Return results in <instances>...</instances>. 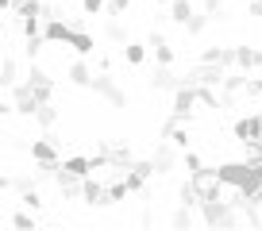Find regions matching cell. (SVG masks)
I'll use <instances>...</instances> for the list:
<instances>
[{
	"mask_svg": "<svg viewBox=\"0 0 262 231\" xmlns=\"http://www.w3.org/2000/svg\"><path fill=\"white\" fill-rule=\"evenodd\" d=\"M8 93H12V112H19V115L31 120L35 108L47 104V100L54 97V77H50L42 66H35V62H31V70H27V74L19 77Z\"/></svg>",
	"mask_w": 262,
	"mask_h": 231,
	"instance_id": "obj_1",
	"label": "cell"
},
{
	"mask_svg": "<svg viewBox=\"0 0 262 231\" xmlns=\"http://www.w3.org/2000/svg\"><path fill=\"white\" fill-rule=\"evenodd\" d=\"M27 154H31V162H35V177H54V170H58V162H62V150H58V139L54 135H42V139H31L27 143Z\"/></svg>",
	"mask_w": 262,
	"mask_h": 231,
	"instance_id": "obj_2",
	"label": "cell"
},
{
	"mask_svg": "<svg viewBox=\"0 0 262 231\" xmlns=\"http://www.w3.org/2000/svg\"><path fill=\"white\" fill-rule=\"evenodd\" d=\"M201 220L208 223V227H239V208L231 204V200H224V197H212V200H201Z\"/></svg>",
	"mask_w": 262,
	"mask_h": 231,
	"instance_id": "obj_3",
	"label": "cell"
},
{
	"mask_svg": "<svg viewBox=\"0 0 262 231\" xmlns=\"http://www.w3.org/2000/svg\"><path fill=\"white\" fill-rule=\"evenodd\" d=\"M93 93H97L100 100H108L112 108H127V93L120 89V81L112 77V70H97L93 74V85H89Z\"/></svg>",
	"mask_w": 262,
	"mask_h": 231,
	"instance_id": "obj_4",
	"label": "cell"
},
{
	"mask_svg": "<svg viewBox=\"0 0 262 231\" xmlns=\"http://www.w3.org/2000/svg\"><path fill=\"white\" fill-rule=\"evenodd\" d=\"M189 185H193L196 200L224 197V185H220V177H216V170H212V166H201V170H193V173H189Z\"/></svg>",
	"mask_w": 262,
	"mask_h": 231,
	"instance_id": "obj_5",
	"label": "cell"
},
{
	"mask_svg": "<svg viewBox=\"0 0 262 231\" xmlns=\"http://www.w3.org/2000/svg\"><path fill=\"white\" fill-rule=\"evenodd\" d=\"M224 74H228V70L216 66V62H196V66H189V74H181V85H208V89H220Z\"/></svg>",
	"mask_w": 262,
	"mask_h": 231,
	"instance_id": "obj_6",
	"label": "cell"
},
{
	"mask_svg": "<svg viewBox=\"0 0 262 231\" xmlns=\"http://www.w3.org/2000/svg\"><path fill=\"white\" fill-rule=\"evenodd\" d=\"M150 177H155V166H150V158H135V162L123 170V185H127V197L131 193H143L150 185Z\"/></svg>",
	"mask_w": 262,
	"mask_h": 231,
	"instance_id": "obj_7",
	"label": "cell"
},
{
	"mask_svg": "<svg viewBox=\"0 0 262 231\" xmlns=\"http://www.w3.org/2000/svg\"><path fill=\"white\" fill-rule=\"evenodd\" d=\"M193 112H196L193 89L178 81V89H173V104H170V115H173V120H178V124H189V120H193Z\"/></svg>",
	"mask_w": 262,
	"mask_h": 231,
	"instance_id": "obj_8",
	"label": "cell"
},
{
	"mask_svg": "<svg viewBox=\"0 0 262 231\" xmlns=\"http://www.w3.org/2000/svg\"><path fill=\"white\" fill-rule=\"evenodd\" d=\"M178 158H181V150L173 147V143L158 139L155 154H150V166H155V173H158V177H166V173H170V170H178Z\"/></svg>",
	"mask_w": 262,
	"mask_h": 231,
	"instance_id": "obj_9",
	"label": "cell"
},
{
	"mask_svg": "<svg viewBox=\"0 0 262 231\" xmlns=\"http://www.w3.org/2000/svg\"><path fill=\"white\" fill-rule=\"evenodd\" d=\"M66 47L74 50L77 58H93V54H97V35H93L89 27H74L70 39H66Z\"/></svg>",
	"mask_w": 262,
	"mask_h": 231,
	"instance_id": "obj_10",
	"label": "cell"
},
{
	"mask_svg": "<svg viewBox=\"0 0 262 231\" xmlns=\"http://www.w3.org/2000/svg\"><path fill=\"white\" fill-rule=\"evenodd\" d=\"M147 54H155V62H158V66H173L178 50H173V42L166 39V35L150 31V35H147Z\"/></svg>",
	"mask_w": 262,
	"mask_h": 231,
	"instance_id": "obj_11",
	"label": "cell"
},
{
	"mask_svg": "<svg viewBox=\"0 0 262 231\" xmlns=\"http://www.w3.org/2000/svg\"><path fill=\"white\" fill-rule=\"evenodd\" d=\"M77 200H81V204H89V208H108V204H104V181H100V177H93V173H85Z\"/></svg>",
	"mask_w": 262,
	"mask_h": 231,
	"instance_id": "obj_12",
	"label": "cell"
},
{
	"mask_svg": "<svg viewBox=\"0 0 262 231\" xmlns=\"http://www.w3.org/2000/svg\"><path fill=\"white\" fill-rule=\"evenodd\" d=\"M93 74H97V70H93L85 58H77V62H70V66H66V81L74 85V89H89V85H93Z\"/></svg>",
	"mask_w": 262,
	"mask_h": 231,
	"instance_id": "obj_13",
	"label": "cell"
},
{
	"mask_svg": "<svg viewBox=\"0 0 262 231\" xmlns=\"http://www.w3.org/2000/svg\"><path fill=\"white\" fill-rule=\"evenodd\" d=\"M235 70H262V47H235Z\"/></svg>",
	"mask_w": 262,
	"mask_h": 231,
	"instance_id": "obj_14",
	"label": "cell"
},
{
	"mask_svg": "<svg viewBox=\"0 0 262 231\" xmlns=\"http://www.w3.org/2000/svg\"><path fill=\"white\" fill-rule=\"evenodd\" d=\"M50 181L58 185V193H62L66 200H77V193H81V177H74V173H66V170H54Z\"/></svg>",
	"mask_w": 262,
	"mask_h": 231,
	"instance_id": "obj_15",
	"label": "cell"
},
{
	"mask_svg": "<svg viewBox=\"0 0 262 231\" xmlns=\"http://www.w3.org/2000/svg\"><path fill=\"white\" fill-rule=\"evenodd\" d=\"M201 62H216L224 70H235V47H208L201 50Z\"/></svg>",
	"mask_w": 262,
	"mask_h": 231,
	"instance_id": "obj_16",
	"label": "cell"
},
{
	"mask_svg": "<svg viewBox=\"0 0 262 231\" xmlns=\"http://www.w3.org/2000/svg\"><path fill=\"white\" fill-rule=\"evenodd\" d=\"M70 31H74V24H70V19H47V24H42V39L47 42H66L70 39Z\"/></svg>",
	"mask_w": 262,
	"mask_h": 231,
	"instance_id": "obj_17",
	"label": "cell"
},
{
	"mask_svg": "<svg viewBox=\"0 0 262 231\" xmlns=\"http://www.w3.org/2000/svg\"><path fill=\"white\" fill-rule=\"evenodd\" d=\"M19 77H24V74H19V58L4 54V58H0V89H12Z\"/></svg>",
	"mask_w": 262,
	"mask_h": 231,
	"instance_id": "obj_18",
	"label": "cell"
},
{
	"mask_svg": "<svg viewBox=\"0 0 262 231\" xmlns=\"http://www.w3.org/2000/svg\"><path fill=\"white\" fill-rule=\"evenodd\" d=\"M178 81H181V77L173 74L170 66H155V74H150V89H155V93H166V89H178Z\"/></svg>",
	"mask_w": 262,
	"mask_h": 231,
	"instance_id": "obj_19",
	"label": "cell"
},
{
	"mask_svg": "<svg viewBox=\"0 0 262 231\" xmlns=\"http://www.w3.org/2000/svg\"><path fill=\"white\" fill-rule=\"evenodd\" d=\"M193 12H196V4H193V0H170V4H166V19H170V24H185V19L189 16H193Z\"/></svg>",
	"mask_w": 262,
	"mask_h": 231,
	"instance_id": "obj_20",
	"label": "cell"
},
{
	"mask_svg": "<svg viewBox=\"0 0 262 231\" xmlns=\"http://www.w3.org/2000/svg\"><path fill=\"white\" fill-rule=\"evenodd\" d=\"M58 170L74 173V177H85V173H93V166H89V154H66L58 162Z\"/></svg>",
	"mask_w": 262,
	"mask_h": 231,
	"instance_id": "obj_21",
	"label": "cell"
},
{
	"mask_svg": "<svg viewBox=\"0 0 262 231\" xmlns=\"http://www.w3.org/2000/svg\"><path fill=\"white\" fill-rule=\"evenodd\" d=\"M189 89H193V100H196L201 108H212V112H220V108H224L216 89H208V85H189Z\"/></svg>",
	"mask_w": 262,
	"mask_h": 231,
	"instance_id": "obj_22",
	"label": "cell"
},
{
	"mask_svg": "<svg viewBox=\"0 0 262 231\" xmlns=\"http://www.w3.org/2000/svg\"><path fill=\"white\" fill-rule=\"evenodd\" d=\"M120 54H123V62L135 70V66H143V62H147V42H131V39H127V42L120 47Z\"/></svg>",
	"mask_w": 262,
	"mask_h": 231,
	"instance_id": "obj_23",
	"label": "cell"
},
{
	"mask_svg": "<svg viewBox=\"0 0 262 231\" xmlns=\"http://www.w3.org/2000/svg\"><path fill=\"white\" fill-rule=\"evenodd\" d=\"M31 120H35V127H42V131H50V127H54L58 120H62V115H58V108H54V104H50V100H47V104H39V108H35V115H31Z\"/></svg>",
	"mask_w": 262,
	"mask_h": 231,
	"instance_id": "obj_24",
	"label": "cell"
},
{
	"mask_svg": "<svg viewBox=\"0 0 262 231\" xmlns=\"http://www.w3.org/2000/svg\"><path fill=\"white\" fill-rule=\"evenodd\" d=\"M104 39H108V42H116V47H123V42H127V24H123L120 16H108V24H104Z\"/></svg>",
	"mask_w": 262,
	"mask_h": 231,
	"instance_id": "obj_25",
	"label": "cell"
},
{
	"mask_svg": "<svg viewBox=\"0 0 262 231\" xmlns=\"http://www.w3.org/2000/svg\"><path fill=\"white\" fill-rule=\"evenodd\" d=\"M231 135H235V143H251L254 139V115H239L231 124Z\"/></svg>",
	"mask_w": 262,
	"mask_h": 231,
	"instance_id": "obj_26",
	"label": "cell"
},
{
	"mask_svg": "<svg viewBox=\"0 0 262 231\" xmlns=\"http://www.w3.org/2000/svg\"><path fill=\"white\" fill-rule=\"evenodd\" d=\"M42 12V0H12V16L24 19V16H39ZM42 19V16H39Z\"/></svg>",
	"mask_w": 262,
	"mask_h": 231,
	"instance_id": "obj_27",
	"label": "cell"
},
{
	"mask_svg": "<svg viewBox=\"0 0 262 231\" xmlns=\"http://www.w3.org/2000/svg\"><path fill=\"white\" fill-rule=\"evenodd\" d=\"M208 24H212V19H208L205 12L196 8V12H193V16H189L181 27H185V35H205V31H208Z\"/></svg>",
	"mask_w": 262,
	"mask_h": 231,
	"instance_id": "obj_28",
	"label": "cell"
},
{
	"mask_svg": "<svg viewBox=\"0 0 262 231\" xmlns=\"http://www.w3.org/2000/svg\"><path fill=\"white\" fill-rule=\"evenodd\" d=\"M166 143H173L178 150H185V147H193V135H189V127H185V124H173V127H170V135H166Z\"/></svg>",
	"mask_w": 262,
	"mask_h": 231,
	"instance_id": "obj_29",
	"label": "cell"
},
{
	"mask_svg": "<svg viewBox=\"0 0 262 231\" xmlns=\"http://www.w3.org/2000/svg\"><path fill=\"white\" fill-rule=\"evenodd\" d=\"M196 208H189V204H178V208H173V212H170V223H173V227H193V223H196Z\"/></svg>",
	"mask_w": 262,
	"mask_h": 231,
	"instance_id": "obj_30",
	"label": "cell"
},
{
	"mask_svg": "<svg viewBox=\"0 0 262 231\" xmlns=\"http://www.w3.org/2000/svg\"><path fill=\"white\" fill-rule=\"evenodd\" d=\"M120 200H127V185H123V177L104 185V204H120Z\"/></svg>",
	"mask_w": 262,
	"mask_h": 231,
	"instance_id": "obj_31",
	"label": "cell"
},
{
	"mask_svg": "<svg viewBox=\"0 0 262 231\" xmlns=\"http://www.w3.org/2000/svg\"><path fill=\"white\" fill-rule=\"evenodd\" d=\"M178 162L185 166L189 173H193V170H201V166H205V154H201V150H193V147H185V150H181V158H178Z\"/></svg>",
	"mask_w": 262,
	"mask_h": 231,
	"instance_id": "obj_32",
	"label": "cell"
},
{
	"mask_svg": "<svg viewBox=\"0 0 262 231\" xmlns=\"http://www.w3.org/2000/svg\"><path fill=\"white\" fill-rule=\"evenodd\" d=\"M19 204H24L27 212H39V208H42V193L31 185V189H24V193H19Z\"/></svg>",
	"mask_w": 262,
	"mask_h": 231,
	"instance_id": "obj_33",
	"label": "cell"
},
{
	"mask_svg": "<svg viewBox=\"0 0 262 231\" xmlns=\"http://www.w3.org/2000/svg\"><path fill=\"white\" fill-rule=\"evenodd\" d=\"M19 31H24V39L42 35V19H39V16H24V19H19Z\"/></svg>",
	"mask_w": 262,
	"mask_h": 231,
	"instance_id": "obj_34",
	"label": "cell"
},
{
	"mask_svg": "<svg viewBox=\"0 0 262 231\" xmlns=\"http://www.w3.org/2000/svg\"><path fill=\"white\" fill-rule=\"evenodd\" d=\"M42 47H47V39H42V35H31V39H27V47H24L27 62H35V58L42 54Z\"/></svg>",
	"mask_w": 262,
	"mask_h": 231,
	"instance_id": "obj_35",
	"label": "cell"
},
{
	"mask_svg": "<svg viewBox=\"0 0 262 231\" xmlns=\"http://www.w3.org/2000/svg\"><path fill=\"white\" fill-rule=\"evenodd\" d=\"M178 204H189V208H196V204H201V200H196V193H193V185H189V181H181V185H178Z\"/></svg>",
	"mask_w": 262,
	"mask_h": 231,
	"instance_id": "obj_36",
	"label": "cell"
},
{
	"mask_svg": "<svg viewBox=\"0 0 262 231\" xmlns=\"http://www.w3.org/2000/svg\"><path fill=\"white\" fill-rule=\"evenodd\" d=\"M8 223H12V227H35L39 220H35V212H27V208H24V212H12Z\"/></svg>",
	"mask_w": 262,
	"mask_h": 231,
	"instance_id": "obj_37",
	"label": "cell"
},
{
	"mask_svg": "<svg viewBox=\"0 0 262 231\" xmlns=\"http://www.w3.org/2000/svg\"><path fill=\"white\" fill-rule=\"evenodd\" d=\"M104 12H108V16H127V12H131V0H104Z\"/></svg>",
	"mask_w": 262,
	"mask_h": 231,
	"instance_id": "obj_38",
	"label": "cell"
},
{
	"mask_svg": "<svg viewBox=\"0 0 262 231\" xmlns=\"http://www.w3.org/2000/svg\"><path fill=\"white\" fill-rule=\"evenodd\" d=\"M201 12L208 19H224V0H201Z\"/></svg>",
	"mask_w": 262,
	"mask_h": 231,
	"instance_id": "obj_39",
	"label": "cell"
},
{
	"mask_svg": "<svg viewBox=\"0 0 262 231\" xmlns=\"http://www.w3.org/2000/svg\"><path fill=\"white\" fill-rule=\"evenodd\" d=\"M81 12L85 16H100V12H104V0H81Z\"/></svg>",
	"mask_w": 262,
	"mask_h": 231,
	"instance_id": "obj_40",
	"label": "cell"
},
{
	"mask_svg": "<svg viewBox=\"0 0 262 231\" xmlns=\"http://www.w3.org/2000/svg\"><path fill=\"white\" fill-rule=\"evenodd\" d=\"M31 185H35V177H31V173H24V177H12V189H16V193L31 189Z\"/></svg>",
	"mask_w": 262,
	"mask_h": 231,
	"instance_id": "obj_41",
	"label": "cell"
},
{
	"mask_svg": "<svg viewBox=\"0 0 262 231\" xmlns=\"http://www.w3.org/2000/svg\"><path fill=\"white\" fill-rule=\"evenodd\" d=\"M247 16H251V19H262V0H251V4H247Z\"/></svg>",
	"mask_w": 262,
	"mask_h": 231,
	"instance_id": "obj_42",
	"label": "cell"
},
{
	"mask_svg": "<svg viewBox=\"0 0 262 231\" xmlns=\"http://www.w3.org/2000/svg\"><path fill=\"white\" fill-rule=\"evenodd\" d=\"M12 189V177H8V173H0V193H8Z\"/></svg>",
	"mask_w": 262,
	"mask_h": 231,
	"instance_id": "obj_43",
	"label": "cell"
},
{
	"mask_svg": "<svg viewBox=\"0 0 262 231\" xmlns=\"http://www.w3.org/2000/svg\"><path fill=\"white\" fill-rule=\"evenodd\" d=\"M12 112V100H0V115H8Z\"/></svg>",
	"mask_w": 262,
	"mask_h": 231,
	"instance_id": "obj_44",
	"label": "cell"
},
{
	"mask_svg": "<svg viewBox=\"0 0 262 231\" xmlns=\"http://www.w3.org/2000/svg\"><path fill=\"white\" fill-rule=\"evenodd\" d=\"M4 12H12V0H0V16H4Z\"/></svg>",
	"mask_w": 262,
	"mask_h": 231,
	"instance_id": "obj_45",
	"label": "cell"
},
{
	"mask_svg": "<svg viewBox=\"0 0 262 231\" xmlns=\"http://www.w3.org/2000/svg\"><path fill=\"white\" fill-rule=\"evenodd\" d=\"M158 4H170V0H158Z\"/></svg>",
	"mask_w": 262,
	"mask_h": 231,
	"instance_id": "obj_46",
	"label": "cell"
},
{
	"mask_svg": "<svg viewBox=\"0 0 262 231\" xmlns=\"http://www.w3.org/2000/svg\"><path fill=\"white\" fill-rule=\"evenodd\" d=\"M0 135H4V127H0Z\"/></svg>",
	"mask_w": 262,
	"mask_h": 231,
	"instance_id": "obj_47",
	"label": "cell"
}]
</instances>
